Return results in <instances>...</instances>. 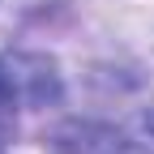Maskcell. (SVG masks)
<instances>
[{"label":"cell","mask_w":154,"mask_h":154,"mask_svg":"<svg viewBox=\"0 0 154 154\" xmlns=\"http://www.w3.org/2000/svg\"><path fill=\"white\" fill-rule=\"evenodd\" d=\"M13 103H17V77H13V69L5 60H0V128L13 120Z\"/></svg>","instance_id":"2"},{"label":"cell","mask_w":154,"mask_h":154,"mask_svg":"<svg viewBox=\"0 0 154 154\" xmlns=\"http://www.w3.org/2000/svg\"><path fill=\"white\" fill-rule=\"evenodd\" d=\"M51 150L56 154H154L141 141H133L128 133L99 124V120H69L51 133Z\"/></svg>","instance_id":"1"},{"label":"cell","mask_w":154,"mask_h":154,"mask_svg":"<svg viewBox=\"0 0 154 154\" xmlns=\"http://www.w3.org/2000/svg\"><path fill=\"white\" fill-rule=\"evenodd\" d=\"M146 128H150V133H154V111H146Z\"/></svg>","instance_id":"3"}]
</instances>
